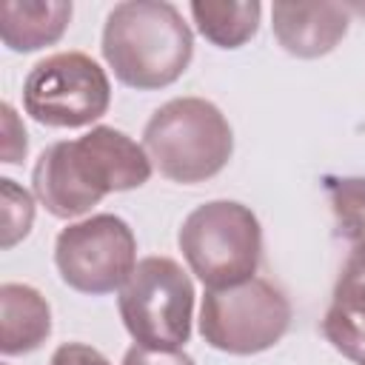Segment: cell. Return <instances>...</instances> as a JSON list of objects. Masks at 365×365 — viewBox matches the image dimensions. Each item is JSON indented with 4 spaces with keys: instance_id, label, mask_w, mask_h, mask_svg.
Masks as SVG:
<instances>
[{
    "instance_id": "obj_1",
    "label": "cell",
    "mask_w": 365,
    "mask_h": 365,
    "mask_svg": "<svg viewBox=\"0 0 365 365\" xmlns=\"http://www.w3.org/2000/svg\"><path fill=\"white\" fill-rule=\"evenodd\" d=\"M151 160L140 143L111 125H94L77 140L51 143L34 163V197L57 220L91 211L111 191L148 182Z\"/></svg>"
},
{
    "instance_id": "obj_2",
    "label": "cell",
    "mask_w": 365,
    "mask_h": 365,
    "mask_svg": "<svg viewBox=\"0 0 365 365\" xmlns=\"http://www.w3.org/2000/svg\"><path fill=\"white\" fill-rule=\"evenodd\" d=\"M103 57L114 77L137 91H157L182 77L194 57V34L165 0L117 3L103 26Z\"/></svg>"
},
{
    "instance_id": "obj_3",
    "label": "cell",
    "mask_w": 365,
    "mask_h": 365,
    "mask_svg": "<svg viewBox=\"0 0 365 365\" xmlns=\"http://www.w3.org/2000/svg\"><path fill=\"white\" fill-rule=\"evenodd\" d=\"M143 148L165 180L194 185L217 177L228 165L234 131L211 100L174 97L148 117Z\"/></svg>"
},
{
    "instance_id": "obj_4",
    "label": "cell",
    "mask_w": 365,
    "mask_h": 365,
    "mask_svg": "<svg viewBox=\"0 0 365 365\" xmlns=\"http://www.w3.org/2000/svg\"><path fill=\"white\" fill-rule=\"evenodd\" d=\"M180 251L205 288H231L254 279L262 257L257 214L234 200L197 205L180 228Z\"/></svg>"
},
{
    "instance_id": "obj_5",
    "label": "cell",
    "mask_w": 365,
    "mask_h": 365,
    "mask_svg": "<svg viewBox=\"0 0 365 365\" xmlns=\"http://www.w3.org/2000/svg\"><path fill=\"white\" fill-rule=\"evenodd\" d=\"M134 345L182 348L191 336L194 282L171 257H143L117 297Z\"/></svg>"
},
{
    "instance_id": "obj_6",
    "label": "cell",
    "mask_w": 365,
    "mask_h": 365,
    "mask_svg": "<svg viewBox=\"0 0 365 365\" xmlns=\"http://www.w3.org/2000/svg\"><path fill=\"white\" fill-rule=\"evenodd\" d=\"M288 325V297L262 277L231 288H208L200 305L202 339L234 356H251L274 348L285 336Z\"/></svg>"
},
{
    "instance_id": "obj_7",
    "label": "cell",
    "mask_w": 365,
    "mask_h": 365,
    "mask_svg": "<svg viewBox=\"0 0 365 365\" xmlns=\"http://www.w3.org/2000/svg\"><path fill=\"white\" fill-rule=\"evenodd\" d=\"M111 103L108 74L83 51H57L31 66L23 83V108L48 128L97 123Z\"/></svg>"
},
{
    "instance_id": "obj_8",
    "label": "cell",
    "mask_w": 365,
    "mask_h": 365,
    "mask_svg": "<svg viewBox=\"0 0 365 365\" xmlns=\"http://www.w3.org/2000/svg\"><path fill=\"white\" fill-rule=\"evenodd\" d=\"M54 262L63 282L80 294H111L137 268V240L117 214H94L57 234Z\"/></svg>"
},
{
    "instance_id": "obj_9",
    "label": "cell",
    "mask_w": 365,
    "mask_h": 365,
    "mask_svg": "<svg viewBox=\"0 0 365 365\" xmlns=\"http://www.w3.org/2000/svg\"><path fill=\"white\" fill-rule=\"evenodd\" d=\"M351 14L339 3H274L271 26L277 43L302 60L322 57L348 34Z\"/></svg>"
},
{
    "instance_id": "obj_10",
    "label": "cell",
    "mask_w": 365,
    "mask_h": 365,
    "mask_svg": "<svg viewBox=\"0 0 365 365\" xmlns=\"http://www.w3.org/2000/svg\"><path fill=\"white\" fill-rule=\"evenodd\" d=\"M51 334V308L46 297L23 282L0 285V351L3 356L31 354Z\"/></svg>"
},
{
    "instance_id": "obj_11",
    "label": "cell",
    "mask_w": 365,
    "mask_h": 365,
    "mask_svg": "<svg viewBox=\"0 0 365 365\" xmlns=\"http://www.w3.org/2000/svg\"><path fill=\"white\" fill-rule=\"evenodd\" d=\"M74 6L66 0H3L0 3V40L11 51H37L43 46H51L63 37L68 29Z\"/></svg>"
},
{
    "instance_id": "obj_12",
    "label": "cell",
    "mask_w": 365,
    "mask_h": 365,
    "mask_svg": "<svg viewBox=\"0 0 365 365\" xmlns=\"http://www.w3.org/2000/svg\"><path fill=\"white\" fill-rule=\"evenodd\" d=\"M262 6L257 0H194L191 17L200 34L217 48H240L259 29Z\"/></svg>"
},
{
    "instance_id": "obj_13",
    "label": "cell",
    "mask_w": 365,
    "mask_h": 365,
    "mask_svg": "<svg viewBox=\"0 0 365 365\" xmlns=\"http://www.w3.org/2000/svg\"><path fill=\"white\" fill-rule=\"evenodd\" d=\"M322 334L345 359L365 365V294L334 291L322 319Z\"/></svg>"
},
{
    "instance_id": "obj_14",
    "label": "cell",
    "mask_w": 365,
    "mask_h": 365,
    "mask_svg": "<svg viewBox=\"0 0 365 365\" xmlns=\"http://www.w3.org/2000/svg\"><path fill=\"white\" fill-rule=\"evenodd\" d=\"M328 197L342 234L354 245H365V180L362 177H334L328 180Z\"/></svg>"
},
{
    "instance_id": "obj_15",
    "label": "cell",
    "mask_w": 365,
    "mask_h": 365,
    "mask_svg": "<svg viewBox=\"0 0 365 365\" xmlns=\"http://www.w3.org/2000/svg\"><path fill=\"white\" fill-rule=\"evenodd\" d=\"M34 222V197L14 180H0V245L14 248L29 237Z\"/></svg>"
},
{
    "instance_id": "obj_16",
    "label": "cell",
    "mask_w": 365,
    "mask_h": 365,
    "mask_svg": "<svg viewBox=\"0 0 365 365\" xmlns=\"http://www.w3.org/2000/svg\"><path fill=\"white\" fill-rule=\"evenodd\" d=\"M123 365H194V359L182 348H145L134 345L125 351Z\"/></svg>"
},
{
    "instance_id": "obj_17",
    "label": "cell",
    "mask_w": 365,
    "mask_h": 365,
    "mask_svg": "<svg viewBox=\"0 0 365 365\" xmlns=\"http://www.w3.org/2000/svg\"><path fill=\"white\" fill-rule=\"evenodd\" d=\"M3 128H6V140H3V163H20L26 157L29 140H26V128L20 125L14 108L9 103H3Z\"/></svg>"
},
{
    "instance_id": "obj_18",
    "label": "cell",
    "mask_w": 365,
    "mask_h": 365,
    "mask_svg": "<svg viewBox=\"0 0 365 365\" xmlns=\"http://www.w3.org/2000/svg\"><path fill=\"white\" fill-rule=\"evenodd\" d=\"M48 365H111L97 348L86 345V342H63L54 354Z\"/></svg>"
}]
</instances>
